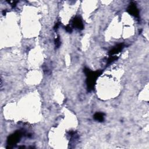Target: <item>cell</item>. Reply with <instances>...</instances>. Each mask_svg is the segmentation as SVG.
Wrapping results in <instances>:
<instances>
[{"label": "cell", "instance_id": "obj_4", "mask_svg": "<svg viewBox=\"0 0 149 149\" xmlns=\"http://www.w3.org/2000/svg\"><path fill=\"white\" fill-rule=\"evenodd\" d=\"M94 118L95 119H96L97 121H103L104 119V115L102 113H97V114H95L94 115Z\"/></svg>", "mask_w": 149, "mask_h": 149}, {"label": "cell", "instance_id": "obj_1", "mask_svg": "<svg viewBox=\"0 0 149 149\" xmlns=\"http://www.w3.org/2000/svg\"><path fill=\"white\" fill-rule=\"evenodd\" d=\"M21 137V132H16L15 134H12L10 137L8 139V142L9 145H14L18 143L19 142Z\"/></svg>", "mask_w": 149, "mask_h": 149}, {"label": "cell", "instance_id": "obj_2", "mask_svg": "<svg viewBox=\"0 0 149 149\" xmlns=\"http://www.w3.org/2000/svg\"><path fill=\"white\" fill-rule=\"evenodd\" d=\"M129 10H130V14H132L134 16H138V9L136 8L135 5H132L131 6H130V8H129Z\"/></svg>", "mask_w": 149, "mask_h": 149}, {"label": "cell", "instance_id": "obj_3", "mask_svg": "<svg viewBox=\"0 0 149 149\" xmlns=\"http://www.w3.org/2000/svg\"><path fill=\"white\" fill-rule=\"evenodd\" d=\"M74 25L77 28H83V23L79 18H76L74 20Z\"/></svg>", "mask_w": 149, "mask_h": 149}]
</instances>
